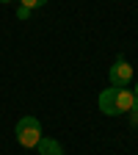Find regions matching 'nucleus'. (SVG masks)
I'll list each match as a JSON object with an SVG mask.
<instances>
[{
    "label": "nucleus",
    "mask_w": 138,
    "mask_h": 155,
    "mask_svg": "<svg viewBox=\"0 0 138 155\" xmlns=\"http://www.w3.org/2000/svg\"><path fill=\"white\" fill-rule=\"evenodd\" d=\"M100 111L102 114H108V116H119V111H116V100H113V89H105L102 94H100Z\"/></svg>",
    "instance_id": "4"
},
{
    "label": "nucleus",
    "mask_w": 138,
    "mask_h": 155,
    "mask_svg": "<svg viewBox=\"0 0 138 155\" xmlns=\"http://www.w3.org/2000/svg\"><path fill=\"white\" fill-rule=\"evenodd\" d=\"M133 125H138V100H135V105H133Z\"/></svg>",
    "instance_id": "8"
},
{
    "label": "nucleus",
    "mask_w": 138,
    "mask_h": 155,
    "mask_svg": "<svg viewBox=\"0 0 138 155\" xmlns=\"http://www.w3.org/2000/svg\"><path fill=\"white\" fill-rule=\"evenodd\" d=\"M108 78H111V86H113V89H127V86L133 83V67L119 55V58H116V64L111 67Z\"/></svg>",
    "instance_id": "2"
},
{
    "label": "nucleus",
    "mask_w": 138,
    "mask_h": 155,
    "mask_svg": "<svg viewBox=\"0 0 138 155\" xmlns=\"http://www.w3.org/2000/svg\"><path fill=\"white\" fill-rule=\"evenodd\" d=\"M135 97H138V81H135Z\"/></svg>",
    "instance_id": "9"
},
{
    "label": "nucleus",
    "mask_w": 138,
    "mask_h": 155,
    "mask_svg": "<svg viewBox=\"0 0 138 155\" xmlns=\"http://www.w3.org/2000/svg\"><path fill=\"white\" fill-rule=\"evenodd\" d=\"M17 17H19V19H28V17H30V8L19 6V8H17Z\"/></svg>",
    "instance_id": "7"
},
{
    "label": "nucleus",
    "mask_w": 138,
    "mask_h": 155,
    "mask_svg": "<svg viewBox=\"0 0 138 155\" xmlns=\"http://www.w3.org/2000/svg\"><path fill=\"white\" fill-rule=\"evenodd\" d=\"M39 155H64L61 144H58L55 139H47V136H42V141H39Z\"/></svg>",
    "instance_id": "5"
},
{
    "label": "nucleus",
    "mask_w": 138,
    "mask_h": 155,
    "mask_svg": "<svg viewBox=\"0 0 138 155\" xmlns=\"http://www.w3.org/2000/svg\"><path fill=\"white\" fill-rule=\"evenodd\" d=\"M44 3H47V0H19V6H25V8H30V11H33V8H42Z\"/></svg>",
    "instance_id": "6"
},
{
    "label": "nucleus",
    "mask_w": 138,
    "mask_h": 155,
    "mask_svg": "<svg viewBox=\"0 0 138 155\" xmlns=\"http://www.w3.org/2000/svg\"><path fill=\"white\" fill-rule=\"evenodd\" d=\"M113 100H116V111H119V116L122 114H127V111H133V105H135V91H130V89H113Z\"/></svg>",
    "instance_id": "3"
},
{
    "label": "nucleus",
    "mask_w": 138,
    "mask_h": 155,
    "mask_svg": "<svg viewBox=\"0 0 138 155\" xmlns=\"http://www.w3.org/2000/svg\"><path fill=\"white\" fill-rule=\"evenodd\" d=\"M14 133H17V141L25 150H36L39 141H42V125H39L36 116H22V119L17 122Z\"/></svg>",
    "instance_id": "1"
},
{
    "label": "nucleus",
    "mask_w": 138,
    "mask_h": 155,
    "mask_svg": "<svg viewBox=\"0 0 138 155\" xmlns=\"http://www.w3.org/2000/svg\"><path fill=\"white\" fill-rule=\"evenodd\" d=\"M0 3H11V0H0Z\"/></svg>",
    "instance_id": "10"
}]
</instances>
